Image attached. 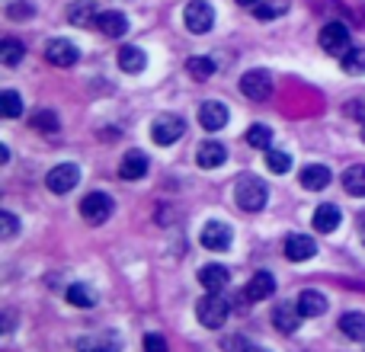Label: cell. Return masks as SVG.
<instances>
[{
  "mask_svg": "<svg viewBox=\"0 0 365 352\" xmlns=\"http://www.w3.org/2000/svg\"><path fill=\"white\" fill-rule=\"evenodd\" d=\"M362 141H365V125H362Z\"/></svg>",
  "mask_w": 365,
  "mask_h": 352,
  "instance_id": "ee69618b",
  "label": "cell"
},
{
  "mask_svg": "<svg viewBox=\"0 0 365 352\" xmlns=\"http://www.w3.org/2000/svg\"><path fill=\"white\" fill-rule=\"evenodd\" d=\"M96 16L100 13L93 10V4H87V0H81V4H74L68 10V23L77 26V29H87V26H96Z\"/></svg>",
  "mask_w": 365,
  "mask_h": 352,
  "instance_id": "cb8c5ba5",
  "label": "cell"
},
{
  "mask_svg": "<svg viewBox=\"0 0 365 352\" xmlns=\"http://www.w3.org/2000/svg\"><path fill=\"white\" fill-rule=\"evenodd\" d=\"M68 301L74 304V308H93L96 298H93V291H90L87 285L77 282V285H71V289H68Z\"/></svg>",
  "mask_w": 365,
  "mask_h": 352,
  "instance_id": "d6a6232c",
  "label": "cell"
},
{
  "mask_svg": "<svg viewBox=\"0 0 365 352\" xmlns=\"http://www.w3.org/2000/svg\"><path fill=\"white\" fill-rule=\"evenodd\" d=\"M227 157L225 145H218V141H202L199 151H195V164L202 167V170H215V167H221Z\"/></svg>",
  "mask_w": 365,
  "mask_h": 352,
  "instance_id": "e0dca14e",
  "label": "cell"
},
{
  "mask_svg": "<svg viewBox=\"0 0 365 352\" xmlns=\"http://www.w3.org/2000/svg\"><path fill=\"white\" fill-rule=\"evenodd\" d=\"M298 311H302V317H321L324 311H327V298H324L321 291L308 289L298 295Z\"/></svg>",
  "mask_w": 365,
  "mask_h": 352,
  "instance_id": "603a6c76",
  "label": "cell"
},
{
  "mask_svg": "<svg viewBox=\"0 0 365 352\" xmlns=\"http://www.w3.org/2000/svg\"><path fill=\"white\" fill-rule=\"evenodd\" d=\"M314 253H317V244L311 234H289L285 237V259H292V263H304Z\"/></svg>",
  "mask_w": 365,
  "mask_h": 352,
  "instance_id": "8fae6325",
  "label": "cell"
},
{
  "mask_svg": "<svg viewBox=\"0 0 365 352\" xmlns=\"http://www.w3.org/2000/svg\"><path fill=\"white\" fill-rule=\"evenodd\" d=\"M298 180H302V186L304 189H311V192H321V189H327L330 186V170L327 167H321V164H308L302 173H298Z\"/></svg>",
  "mask_w": 365,
  "mask_h": 352,
  "instance_id": "d6986e66",
  "label": "cell"
},
{
  "mask_svg": "<svg viewBox=\"0 0 365 352\" xmlns=\"http://www.w3.org/2000/svg\"><path fill=\"white\" fill-rule=\"evenodd\" d=\"M343 189H346L349 195H356V199H362L365 195V164H353L343 173Z\"/></svg>",
  "mask_w": 365,
  "mask_h": 352,
  "instance_id": "d4e9b609",
  "label": "cell"
},
{
  "mask_svg": "<svg viewBox=\"0 0 365 352\" xmlns=\"http://www.w3.org/2000/svg\"><path fill=\"white\" fill-rule=\"evenodd\" d=\"M221 349L225 352H247V340L244 336H227V340L221 343Z\"/></svg>",
  "mask_w": 365,
  "mask_h": 352,
  "instance_id": "f35d334b",
  "label": "cell"
},
{
  "mask_svg": "<svg viewBox=\"0 0 365 352\" xmlns=\"http://www.w3.org/2000/svg\"><path fill=\"white\" fill-rule=\"evenodd\" d=\"M298 323H302V311H298V304H285L282 301L276 311H272V327H276L282 336L295 333Z\"/></svg>",
  "mask_w": 365,
  "mask_h": 352,
  "instance_id": "5bb4252c",
  "label": "cell"
},
{
  "mask_svg": "<svg viewBox=\"0 0 365 352\" xmlns=\"http://www.w3.org/2000/svg\"><path fill=\"white\" fill-rule=\"evenodd\" d=\"M247 145L266 151V147L272 145V128L263 125V122H259V125H250V128H247Z\"/></svg>",
  "mask_w": 365,
  "mask_h": 352,
  "instance_id": "f1b7e54d",
  "label": "cell"
},
{
  "mask_svg": "<svg viewBox=\"0 0 365 352\" xmlns=\"http://www.w3.org/2000/svg\"><path fill=\"white\" fill-rule=\"evenodd\" d=\"M340 330L349 336V340H365V314L359 311H346L340 317Z\"/></svg>",
  "mask_w": 365,
  "mask_h": 352,
  "instance_id": "484cf974",
  "label": "cell"
},
{
  "mask_svg": "<svg viewBox=\"0 0 365 352\" xmlns=\"http://www.w3.org/2000/svg\"><path fill=\"white\" fill-rule=\"evenodd\" d=\"M77 352H122L119 333H93L77 340Z\"/></svg>",
  "mask_w": 365,
  "mask_h": 352,
  "instance_id": "4fadbf2b",
  "label": "cell"
},
{
  "mask_svg": "<svg viewBox=\"0 0 365 352\" xmlns=\"http://www.w3.org/2000/svg\"><path fill=\"white\" fill-rule=\"evenodd\" d=\"M96 29L109 38H119L128 32V19H125V13H119V10H103L100 16H96Z\"/></svg>",
  "mask_w": 365,
  "mask_h": 352,
  "instance_id": "9a60e30c",
  "label": "cell"
},
{
  "mask_svg": "<svg viewBox=\"0 0 365 352\" xmlns=\"http://www.w3.org/2000/svg\"><path fill=\"white\" fill-rule=\"evenodd\" d=\"M272 291H276V279H272V272H257V276L247 282V298H250V301H266Z\"/></svg>",
  "mask_w": 365,
  "mask_h": 352,
  "instance_id": "7402d4cb",
  "label": "cell"
},
{
  "mask_svg": "<svg viewBox=\"0 0 365 352\" xmlns=\"http://www.w3.org/2000/svg\"><path fill=\"white\" fill-rule=\"evenodd\" d=\"M247 352H269V349H263V346H247Z\"/></svg>",
  "mask_w": 365,
  "mask_h": 352,
  "instance_id": "7bdbcfd3",
  "label": "cell"
},
{
  "mask_svg": "<svg viewBox=\"0 0 365 352\" xmlns=\"http://www.w3.org/2000/svg\"><path fill=\"white\" fill-rule=\"evenodd\" d=\"M340 64H343V71H346V74H365V48H359V45H356V48H349L346 55L340 58Z\"/></svg>",
  "mask_w": 365,
  "mask_h": 352,
  "instance_id": "4dcf8cb0",
  "label": "cell"
},
{
  "mask_svg": "<svg viewBox=\"0 0 365 352\" xmlns=\"http://www.w3.org/2000/svg\"><path fill=\"white\" fill-rule=\"evenodd\" d=\"M19 113H23V100H19V93L16 90H4V93H0V115L16 119Z\"/></svg>",
  "mask_w": 365,
  "mask_h": 352,
  "instance_id": "1f68e13d",
  "label": "cell"
},
{
  "mask_svg": "<svg viewBox=\"0 0 365 352\" xmlns=\"http://www.w3.org/2000/svg\"><path fill=\"white\" fill-rule=\"evenodd\" d=\"M182 132H186V122L180 119V115H170V113H164V115H158V119L151 122V141L154 145H173V141H180L182 138Z\"/></svg>",
  "mask_w": 365,
  "mask_h": 352,
  "instance_id": "3957f363",
  "label": "cell"
},
{
  "mask_svg": "<svg viewBox=\"0 0 365 352\" xmlns=\"http://www.w3.org/2000/svg\"><path fill=\"white\" fill-rule=\"evenodd\" d=\"M237 4H240V6H257L259 0H237Z\"/></svg>",
  "mask_w": 365,
  "mask_h": 352,
  "instance_id": "b9f144b4",
  "label": "cell"
},
{
  "mask_svg": "<svg viewBox=\"0 0 365 352\" xmlns=\"http://www.w3.org/2000/svg\"><path fill=\"white\" fill-rule=\"evenodd\" d=\"M227 314H231V304H227L218 291H208V295L199 298V304H195V317H199V323L208 330L225 327Z\"/></svg>",
  "mask_w": 365,
  "mask_h": 352,
  "instance_id": "7a4b0ae2",
  "label": "cell"
},
{
  "mask_svg": "<svg viewBox=\"0 0 365 352\" xmlns=\"http://www.w3.org/2000/svg\"><path fill=\"white\" fill-rule=\"evenodd\" d=\"M23 55H26V45L19 42V38H4V42H0V61L4 64H19L23 61Z\"/></svg>",
  "mask_w": 365,
  "mask_h": 352,
  "instance_id": "4316f807",
  "label": "cell"
},
{
  "mask_svg": "<svg viewBox=\"0 0 365 352\" xmlns=\"http://www.w3.org/2000/svg\"><path fill=\"white\" fill-rule=\"evenodd\" d=\"M13 330V311H6V321H4V333H10Z\"/></svg>",
  "mask_w": 365,
  "mask_h": 352,
  "instance_id": "ab89813d",
  "label": "cell"
},
{
  "mask_svg": "<svg viewBox=\"0 0 365 352\" xmlns=\"http://www.w3.org/2000/svg\"><path fill=\"white\" fill-rule=\"evenodd\" d=\"M45 58H48L55 68H71V64L81 61V51H77V45L68 42V38H51V42L45 45Z\"/></svg>",
  "mask_w": 365,
  "mask_h": 352,
  "instance_id": "30bf717a",
  "label": "cell"
},
{
  "mask_svg": "<svg viewBox=\"0 0 365 352\" xmlns=\"http://www.w3.org/2000/svg\"><path fill=\"white\" fill-rule=\"evenodd\" d=\"M240 93H244L247 100H253V103L269 100V93H272L269 71H247V74L240 77Z\"/></svg>",
  "mask_w": 365,
  "mask_h": 352,
  "instance_id": "5b68a950",
  "label": "cell"
},
{
  "mask_svg": "<svg viewBox=\"0 0 365 352\" xmlns=\"http://www.w3.org/2000/svg\"><path fill=\"white\" fill-rule=\"evenodd\" d=\"M199 240H202L205 250L225 253L227 247H231V240H234V231L225 224V221H205V227L199 231Z\"/></svg>",
  "mask_w": 365,
  "mask_h": 352,
  "instance_id": "8992f818",
  "label": "cell"
},
{
  "mask_svg": "<svg viewBox=\"0 0 365 352\" xmlns=\"http://www.w3.org/2000/svg\"><path fill=\"white\" fill-rule=\"evenodd\" d=\"M199 125L205 128V132H221V128L227 125V106L218 100H208L202 103L199 109Z\"/></svg>",
  "mask_w": 365,
  "mask_h": 352,
  "instance_id": "7c38bea8",
  "label": "cell"
},
{
  "mask_svg": "<svg viewBox=\"0 0 365 352\" xmlns=\"http://www.w3.org/2000/svg\"><path fill=\"white\" fill-rule=\"evenodd\" d=\"M266 167H269L272 173H289L292 170V157L285 151H269L266 154Z\"/></svg>",
  "mask_w": 365,
  "mask_h": 352,
  "instance_id": "e575fe53",
  "label": "cell"
},
{
  "mask_svg": "<svg viewBox=\"0 0 365 352\" xmlns=\"http://www.w3.org/2000/svg\"><path fill=\"white\" fill-rule=\"evenodd\" d=\"M321 48L327 55H346L349 51V29L343 23H327L321 29Z\"/></svg>",
  "mask_w": 365,
  "mask_h": 352,
  "instance_id": "9c48e42d",
  "label": "cell"
},
{
  "mask_svg": "<svg viewBox=\"0 0 365 352\" xmlns=\"http://www.w3.org/2000/svg\"><path fill=\"white\" fill-rule=\"evenodd\" d=\"M285 10H289V4H285V0H269V4H257V6H253V13H257L259 19H276V16H282Z\"/></svg>",
  "mask_w": 365,
  "mask_h": 352,
  "instance_id": "836d02e7",
  "label": "cell"
},
{
  "mask_svg": "<svg viewBox=\"0 0 365 352\" xmlns=\"http://www.w3.org/2000/svg\"><path fill=\"white\" fill-rule=\"evenodd\" d=\"M356 224H359V234H362V244H365V212L359 214V221H356Z\"/></svg>",
  "mask_w": 365,
  "mask_h": 352,
  "instance_id": "60d3db41",
  "label": "cell"
},
{
  "mask_svg": "<svg viewBox=\"0 0 365 352\" xmlns=\"http://www.w3.org/2000/svg\"><path fill=\"white\" fill-rule=\"evenodd\" d=\"M182 19H186L189 32L202 36V32H208L215 26V10H212V4H205V0H192V4L186 6V13H182Z\"/></svg>",
  "mask_w": 365,
  "mask_h": 352,
  "instance_id": "ba28073f",
  "label": "cell"
},
{
  "mask_svg": "<svg viewBox=\"0 0 365 352\" xmlns=\"http://www.w3.org/2000/svg\"><path fill=\"white\" fill-rule=\"evenodd\" d=\"M6 13H10L13 19H26V16H32V4H23V0H16V4L6 6Z\"/></svg>",
  "mask_w": 365,
  "mask_h": 352,
  "instance_id": "74e56055",
  "label": "cell"
},
{
  "mask_svg": "<svg viewBox=\"0 0 365 352\" xmlns=\"http://www.w3.org/2000/svg\"><path fill=\"white\" fill-rule=\"evenodd\" d=\"M148 173V157L141 151H128L125 157H122V164H119V176L122 180H141V176Z\"/></svg>",
  "mask_w": 365,
  "mask_h": 352,
  "instance_id": "44dd1931",
  "label": "cell"
},
{
  "mask_svg": "<svg viewBox=\"0 0 365 352\" xmlns=\"http://www.w3.org/2000/svg\"><path fill=\"white\" fill-rule=\"evenodd\" d=\"M186 71H189V77H192V81H208V77L215 74V61H212V58H205V55L189 58Z\"/></svg>",
  "mask_w": 365,
  "mask_h": 352,
  "instance_id": "83f0119b",
  "label": "cell"
},
{
  "mask_svg": "<svg viewBox=\"0 0 365 352\" xmlns=\"http://www.w3.org/2000/svg\"><path fill=\"white\" fill-rule=\"evenodd\" d=\"M145 352H167V340L160 333H148L145 336Z\"/></svg>",
  "mask_w": 365,
  "mask_h": 352,
  "instance_id": "8d00e7d4",
  "label": "cell"
},
{
  "mask_svg": "<svg viewBox=\"0 0 365 352\" xmlns=\"http://www.w3.org/2000/svg\"><path fill=\"white\" fill-rule=\"evenodd\" d=\"M340 221H343L340 208L330 205V202H324V205L314 208V231L317 234H334L336 227H340Z\"/></svg>",
  "mask_w": 365,
  "mask_h": 352,
  "instance_id": "ac0fdd59",
  "label": "cell"
},
{
  "mask_svg": "<svg viewBox=\"0 0 365 352\" xmlns=\"http://www.w3.org/2000/svg\"><path fill=\"white\" fill-rule=\"evenodd\" d=\"M0 234H4L6 240H13L19 234V221L13 218L10 212H0Z\"/></svg>",
  "mask_w": 365,
  "mask_h": 352,
  "instance_id": "d590c367",
  "label": "cell"
},
{
  "mask_svg": "<svg viewBox=\"0 0 365 352\" xmlns=\"http://www.w3.org/2000/svg\"><path fill=\"white\" fill-rule=\"evenodd\" d=\"M29 125L36 128V132H58V115L51 113V109H38V113L29 115Z\"/></svg>",
  "mask_w": 365,
  "mask_h": 352,
  "instance_id": "f546056e",
  "label": "cell"
},
{
  "mask_svg": "<svg viewBox=\"0 0 365 352\" xmlns=\"http://www.w3.org/2000/svg\"><path fill=\"white\" fill-rule=\"evenodd\" d=\"M119 68L125 74H141L148 68V55L138 45H125V48H119Z\"/></svg>",
  "mask_w": 365,
  "mask_h": 352,
  "instance_id": "ffe728a7",
  "label": "cell"
},
{
  "mask_svg": "<svg viewBox=\"0 0 365 352\" xmlns=\"http://www.w3.org/2000/svg\"><path fill=\"white\" fill-rule=\"evenodd\" d=\"M113 208H115V202H113V195H106V192H90V195H83V202H81V214L87 224H103V221H109Z\"/></svg>",
  "mask_w": 365,
  "mask_h": 352,
  "instance_id": "277c9868",
  "label": "cell"
},
{
  "mask_svg": "<svg viewBox=\"0 0 365 352\" xmlns=\"http://www.w3.org/2000/svg\"><path fill=\"white\" fill-rule=\"evenodd\" d=\"M77 182H81V167L77 164H58V167H51L48 170V176H45V186H48L51 192H58V195L71 192Z\"/></svg>",
  "mask_w": 365,
  "mask_h": 352,
  "instance_id": "52a82bcc",
  "label": "cell"
},
{
  "mask_svg": "<svg viewBox=\"0 0 365 352\" xmlns=\"http://www.w3.org/2000/svg\"><path fill=\"white\" fill-rule=\"evenodd\" d=\"M266 199H269L266 182L257 180V176H240L237 186H234V202H237V208H244V212H259V208L266 205Z\"/></svg>",
  "mask_w": 365,
  "mask_h": 352,
  "instance_id": "6da1fadb",
  "label": "cell"
},
{
  "mask_svg": "<svg viewBox=\"0 0 365 352\" xmlns=\"http://www.w3.org/2000/svg\"><path fill=\"white\" fill-rule=\"evenodd\" d=\"M199 282L205 291H221L227 282H231V272H227V266H221V263H208L199 269Z\"/></svg>",
  "mask_w": 365,
  "mask_h": 352,
  "instance_id": "2e32d148",
  "label": "cell"
}]
</instances>
